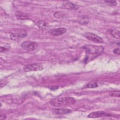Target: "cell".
I'll use <instances>...</instances> for the list:
<instances>
[{"label": "cell", "instance_id": "obj_16", "mask_svg": "<svg viewBox=\"0 0 120 120\" xmlns=\"http://www.w3.org/2000/svg\"><path fill=\"white\" fill-rule=\"evenodd\" d=\"M53 16L55 18H58V19H60L64 17V15L63 13L60 12H56L54 13Z\"/></svg>", "mask_w": 120, "mask_h": 120}, {"label": "cell", "instance_id": "obj_1", "mask_svg": "<svg viewBox=\"0 0 120 120\" xmlns=\"http://www.w3.org/2000/svg\"><path fill=\"white\" fill-rule=\"evenodd\" d=\"M75 102V100L71 97H57L53 98L50 100V104L54 107H60L73 105Z\"/></svg>", "mask_w": 120, "mask_h": 120}, {"label": "cell", "instance_id": "obj_3", "mask_svg": "<svg viewBox=\"0 0 120 120\" xmlns=\"http://www.w3.org/2000/svg\"><path fill=\"white\" fill-rule=\"evenodd\" d=\"M83 48L86 50V52L87 53L91 54L101 53L104 49V47L102 46H97L92 45H85Z\"/></svg>", "mask_w": 120, "mask_h": 120}, {"label": "cell", "instance_id": "obj_13", "mask_svg": "<svg viewBox=\"0 0 120 120\" xmlns=\"http://www.w3.org/2000/svg\"><path fill=\"white\" fill-rule=\"evenodd\" d=\"M78 20V23L81 25L86 24L88 23L89 21V17L86 15H83L80 17Z\"/></svg>", "mask_w": 120, "mask_h": 120}, {"label": "cell", "instance_id": "obj_9", "mask_svg": "<svg viewBox=\"0 0 120 120\" xmlns=\"http://www.w3.org/2000/svg\"><path fill=\"white\" fill-rule=\"evenodd\" d=\"M106 32L114 38L119 39L120 38V32L119 30L110 28L106 30Z\"/></svg>", "mask_w": 120, "mask_h": 120}, {"label": "cell", "instance_id": "obj_17", "mask_svg": "<svg viewBox=\"0 0 120 120\" xmlns=\"http://www.w3.org/2000/svg\"><path fill=\"white\" fill-rule=\"evenodd\" d=\"M120 91H113L110 93V95L112 97H120Z\"/></svg>", "mask_w": 120, "mask_h": 120}, {"label": "cell", "instance_id": "obj_12", "mask_svg": "<svg viewBox=\"0 0 120 120\" xmlns=\"http://www.w3.org/2000/svg\"><path fill=\"white\" fill-rule=\"evenodd\" d=\"M15 15L17 19L20 20H25L29 18L27 15L20 11H16L15 13Z\"/></svg>", "mask_w": 120, "mask_h": 120}, {"label": "cell", "instance_id": "obj_7", "mask_svg": "<svg viewBox=\"0 0 120 120\" xmlns=\"http://www.w3.org/2000/svg\"><path fill=\"white\" fill-rule=\"evenodd\" d=\"M67 30L64 28H58L50 30L48 32L53 36H59L62 35L66 33Z\"/></svg>", "mask_w": 120, "mask_h": 120}, {"label": "cell", "instance_id": "obj_5", "mask_svg": "<svg viewBox=\"0 0 120 120\" xmlns=\"http://www.w3.org/2000/svg\"><path fill=\"white\" fill-rule=\"evenodd\" d=\"M21 46L25 50L31 51L37 49L38 47V44L35 42L28 40L22 43Z\"/></svg>", "mask_w": 120, "mask_h": 120}, {"label": "cell", "instance_id": "obj_2", "mask_svg": "<svg viewBox=\"0 0 120 120\" xmlns=\"http://www.w3.org/2000/svg\"><path fill=\"white\" fill-rule=\"evenodd\" d=\"M9 36L11 39L17 40L26 37L27 36L26 30L23 29H13L9 31Z\"/></svg>", "mask_w": 120, "mask_h": 120}, {"label": "cell", "instance_id": "obj_4", "mask_svg": "<svg viewBox=\"0 0 120 120\" xmlns=\"http://www.w3.org/2000/svg\"><path fill=\"white\" fill-rule=\"evenodd\" d=\"M83 35L87 39L94 43H103L104 42L103 39L101 37L95 33L90 32H86L84 33Z\"/></svg>", "mask_w": 120, "mask_h": 120}, {"label": "cell", "instance_id": "obj_18", "mask_svg": "<svg viewBox=\"0 0 120 120\" xmlns=\"http://www.w3.org/2000/svg\"><path fill=\"white\" fill-rule=\"evenodd\" d=\"M104 1L111 6H115L117 5V1L115 0H105Z\"/></svg>", "mask_w": 120, "mask_h": 120}, {"label": "cell", "instance_id": "obj_11", "mask_svg": "<svg viewBox=\"0 0 120 120\" xmlns=\"http://www.w3.org/2000/svg\"><path fill=\"white\" fill-rule=\"evenodd\" d=\"M53 112L58 114H67L69 113L72 112V111L70 109H67V108H56L54 109L53 110Z\"/></svg>", "mask_w": 120, "mask_h": 120}, {"label": "cell", "instance_id": "obj_10", "mask_svg": "<svg viewBox=\"0 0 120 120\" xmlns=\"http://www.w3.org/2000/svg\"><path fill=\"white\" fill-rule=\"evenodd\" d=\"M63 7H64L66 9H68L70 10H76L79 8V6L77 5L74 4L71 2H67L62 5Z\"/></svg>", "mask_w": 120, "mask_h": 120}, {"label": "cell", "instance_id": "obj_20", "mask_svg": "<svg viewBox=\"0 0 120 120\" xmlns=\"http://www.w3.org/2000/svg\"><path fill=\"white\" fill-rule=\"evenodd\" d=\"M2 117H3V119H5L6 118V116L5 115V114H2V113H1V115H0V119H2Z\"/></svg>", "mask_w": 120, "mask_h": 120}, {"label": "cell", "instance_id": "obj_6", "mask_svg": "<svg viewBox=\"0 0 120 120\" xmlns=\"http://www.w3.org/2000/svg\"><path fill=\"white\" fill-rule=\"evenodd\" d=\"M43 65L40 63H32L25 65L23 67V70L25 72H29L40 71L43 70Z\"/></svg>", "mask_w": 120, "mask_h": 120}, {"label": "cell", "instance_id": "obj_15", "mask_svg": "<svg viewBox=\"0 0 120 120\" xmlns=\"http://www.w3.org/2000/svg\"><path fill=\"white\" fill-rule=\"evenodd\" d=\"M98 86V83L95 81H92L89 82L86 86V88H94L97 87Z\"/></svg>", "mask_w": 120, "mask_h": 120}, {"label": "cell", "instance_id": "obj_8", "mask_svg": "<svg viewBox=\"0 0 120 120\" xmlns=\"http://www.w3.org/2000/svg\"><path fill=\"white\" fill-rule=\"evenodd\" d=\"M109 115V114L103 111H96L90 113L88 115V117L90 118H96L104 116H108Z\"/></svg>", "mask_w": 120, "mask_h": 120}, {"label": "cell", "instance_id": "obj_14", "mask_svg": "<svg viewBox=\"0 0 120 120\" xmlns=\"http://www.w3.org/2000/svg\"><path fill=\"white\" fill-rule=\"evenodd\" d=\"M37 25L41 30H45L48 28L47 23L44 21H39L37 23Z\"/></svg>", "mask_w": 120, "mask_h": 120}, {"label": "cell", "instance_id": "obj_19", "mask_svg": "<svg viewBox=\"0 0 120 120\" xmlns=\"http://www.w3.org/2000/svg\"><path fill=\"white\" fill-rule=\"evenodd\" d=\"M113 52L116 55H120V48H115L113 50Z\"/></svg>", "mask_w": 120, "mask_h": 120}]
</instances>
